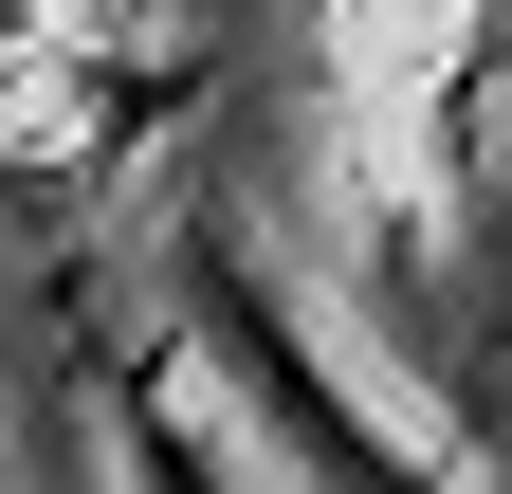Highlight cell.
<instances>
[{
    "label": "cell",
    "mask_w": 512,
    "mask_h": 494,
    "mask_svg": "<svg viewBox=\"0 0 512 494\" xmlns=\"http://www.w3.org/2000/svg\"><path fill=\"white\" fill-rule=\"evenodd\" d=\"M458 92H476V0H330V129H348L384 220L458 147Z\"/></svg>",
    "instance_id": "obj_2"
},
{
    "label": "cell",
    "mask_w": 512,
    "mask_h": 494,
    "mask_svg": "<svg viewBox=\"0 0 512 494\" xmlns=\"http://www.w3.org/2000/svg\"><path fill=\"white\" fill-rule=\"evenodd\" d=\"M110 494H256V458L202 440V403L165 366H110Z\"/></svg>",
    "instance_id": "obj_3"
},
{
    "label": "cell",
    "mask_w": 512,
    "mask_h": 494,
    "mask_svg": "<svg viewBox=\"0 0 512 494\" xmlns=\"http://www.w3.org/2000/svg\"><path fill=\"white\" fill-rule=\"evenodd\" d=\"M202 312H220V366L256 385V421L293 440V458H275L293 494H494V476L421 421V385L366 366V348L330 330V293H293L256 238H202Z\"/></svg>",
    "instance_id": "obj_1"
}]
</instances>
